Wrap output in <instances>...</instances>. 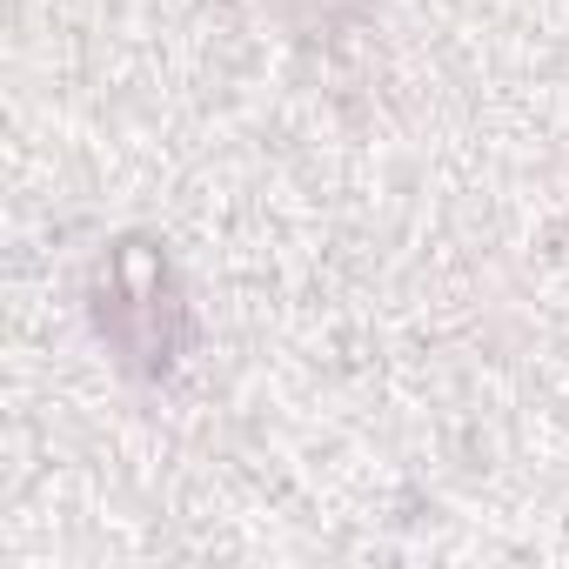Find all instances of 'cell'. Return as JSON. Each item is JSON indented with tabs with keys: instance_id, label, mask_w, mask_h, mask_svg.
Listing matches in <instances>:
<instances>
[{
	"instance_id": "1",
	"label": "cell",
	"mask_w": 569,
	"mask_h": 569,
	"mask_svg": "<svg viewBox=\"0 0 569 569\" xmlns=\"http://www.w3.org/2000/svg\"><path fill=\"white\" fill-rule=\"evenodd\" d=\"M94 322H101V336L114 342V356H121L134 376H168V369H174V356H181V342H188V309H181V296H174V274H168L161 248L121 241V248L108 254Z\"/></svg>"
},
{
	"instance_id": "2",
	"label": "cell",
	"mask_w": 569,
	"mask_h": 569,
	"mask_svg": "<svg viewBox=\"0 0 569 569\" xmlns=\"http://www.w3.org/2000/svg\"><path fill=\"white\" fill-rule=\"evenodd\" d=\"M316 8H322V14H336V8H362V0H316Z\"/></svg>"
}]
</instances>
